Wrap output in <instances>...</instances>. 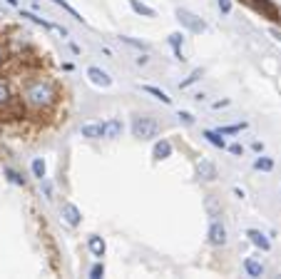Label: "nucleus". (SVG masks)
Masks as SVG:
<instances>
[{"label": "nucleus", "mask_w": 281, "mask_h": 279, "mask_svg": "<svg viewBox=\"0 0 281 279\" xmlns=\"http://www.w3.org/2000/svg\"><path fill=\"white\" fill-rule=\"evenodd\" d=\"M177 117H179V123L187 125V127H192V125H194V115H192V112H184V110H182Z\"/></svg>", "instance_id": "a878e982"}, {"label": "nucleus", "mask_w": 281, "mask_h": 279, "mask_svg": "<svg viewBox=\"0 0 281 279\" xmlns=\"http://www.w3.org/2000/svg\"><path fill=\"white\" fill-rule=\"evenodd\" d=\"M13 100H15V93H13L10 80H8V77H0V110L10 107V105H13Z\"/></svg>", "instance_id": "423d86ee"}, {"label": "nucleus", "mask_w": 281, "mask_h": 279, "mask_svg": "<svg viewBox=\"0 0 281 279\" xmlns=\"http://www.w3.org/2000/svg\"><path fill=\"white\" fill-rule=\"evenodd\" d=\"M53 3H55V5H60L62 10H67V13H70V15H72L77 23H85V18L77 13V10H75V8H72V5H70V3H65V0H53Z\"/></svg>", "instance_id": "aec40b11"}, {"label": "nucleus", "mask_w": 281, "mask_h": 279, "mask_svg": "<svg viewBox=\"0 0 281 279\" xmlns=\"http://www.w3.org/2000/svg\"><path fill=\"white\" fill-rule=\"evenodd\" d=\"M87 249L92 252V257H97V259H102L105 257V240L102 237H97V234H92L90 240H87Z\"/></svg>", "instance_id": "ddd939ff"}, {"label": "nucleus", "mask_w": 281, "mask_h": 279, "mask_svg": "<svg viewBox=\"0 0 281 279\" xmlns=\"http://www.w3.org/2000/svg\"><path fill=\"white\" fill-rule=\"evenodd\" d=\"M177 20H179L189 32H204L207 30V23H204L199 15H194L192 10H187V8H179V10H177Z\"/></svg>", "instance_id": "20e7f679"}, {"label": "nucleus", "mask_w": 281, "mask_h": 279, "mask_svg": "<svg viewBox=\"0 0 281 279\" xmlns=\"http://www.w3.org/2000/svg\"><path fill=\"white\" fill-rule=\"evenodd\" d=\"M8 5H18V0H8Z\"/></svg>", "instance_id": "473e14b6"}, {"label": "nucleus", "mask_w": 281, "mask_h": 279, "mask_svg": "<svg viewBox=\"0 0 281 279\" xmlns=\"http://www.w3.org/2000/svg\"><path fill=\"white\" fill-rule=\"evenodd\" d=\"M234 194H236L239 200H244V189H239V187H234Z\"/></svg>", "instance_id": "7c9ffc66"}, {"label": "nucleus", "mask_w": 281, "mask_h": 279, "mask_svg": "<svg viewBox=\"0 0 281 279\" xmlns=\"http://www.w3.org/2000/svg\"><path fill=\"white\" fill-rule=\"evenodd\" d=\"M182 40H184L182 32H172V35H169V45L174 48V55H177L179 60H184V55H182Z\"/></svg>", "instance_id": "a211bd4d"}, {"label": "nucleus", "mask_w": 281, "mask_h": 279, "mask_svg": "<svg viewBox=\"0 0 281 279\" xmlns=\"http://www.w3.org/2000/svg\"><path fill=\"white\" fill-rule=\"evenodd\" d=\"M204 137H207V142L214 145L217 150H226V140L219 130H204Z\"/></svg>", "instance_id": "4468645a"}, {"label": "nucleus", "mask_w": 281, "mask_h": 279, "mask_svg": "<svg viewBox=\"0 0 281 279\" xmlns=\"http://www.w3.org/2000/svg\"><path fill=\"white\" fill-rule=\"evenodd\" d=\"M244 272H247L249 277H264V264L249 257V259H244Z\"/></svg>", "instance_id": "2eb2a0df"}, {"label": "nucleus", "mask_w": 281, "mask_h": 279, "mask_svg": "<svg viewBox=\"0 0 281 279\" xmlns=\"http://www.w3.org/2000/svg\"><path fill=\"white\" fill-rule=\"evenodd\" d=\"M102 277H105V264L97 262V264L90 269V279H102Z\"/></svg>", "instance_id": "393cba45"}, {"label": "nucleus", "mask_w": 281, "mask_h": 279, "mask_svg": "<svg viewBox=\"0 0 281 279\" xmlns=\"http://www.w3.org/2000/svg\"><path fill=\"white\" fill-rule=\"evenodd\" d=\"M62 219H65L70 227H77V224L83 222V212H80L72 202H65V205H62Z\"/></svg>", "instance_id": "0eeeda50"}, {"label": "nucleus", "mask_w": 281, "mask_h": 279, "mask_svg": "<svg viewBox=\"0 0 281 279\" xmlns=\"http://www.w3.org/2000/svg\"><path fill=\"white\" fill-rule=\"evenodd\" d=\"M247 237H249V242H252L254 247H259L261 252H269V249H271L269 237H266V234H261L259 229H247Z\"/></svg>", "instance_id": "9d476101"}, {"label": "nucleus", "mask_w": 281, "mask_h": 279, "mask_svg": "<svg viewBox=\"0 0 281 279\" xmlns=\"http://www.w3.org/2000/svg\"><path fill=\"white\" fill-rule=\"evenodd\" d=\"M226 150H229L231 155H242V152H244V147H242L239 142H234V145H226Z\"/></svg>", "instance_id": "c756f323"}, {"label": "nucleus", "mask_w": 281, "mask_h": 279, "mask_svg": "<svg viewBox=\"0 0 281 279\" xmlns=\"http://www.w3.org/2000/svg\"><path fill=\"white\" fill-rule=\"evenodd\" d=\"M5 175H8V180H10L13 185H20V187L25 185V177H23L20 172H15L13 167H5Z\"/></svg>", "instance_id": "5701e85b"}, {"label": "nucleus", "mask_w": 281, "mask_h": 279, "mask_svg": "<svg viewBox=\"0 0 281 279\" xmlns=\"http://www.w3.org/2000/svg\"><path fill=\"white\" fill-rule=\"evenodd\" d=\"M197 172H199V177H202L204 182H214V180L219 177V172H217V165H214V162H209V160H202V162H199Z\"/></svg>", "instance_id": "6e6552de"}, {"label": "nucleus", "mask_w": 281, "mask_h": 279, "mask_svg": "<svg viewBox=\"0 0 281 279\" xmlns=\"http://www.w3.org/2000/svg\"><path fill=\"white\" fill-rule=\"evenodd\" d=\"M142 90L147 95H152L154 100H159V102H165V105H172V97H169L165 90H159V88H154V85H142Z\"/></svg>", "instance_id": "dca6fc26"}, {"label": "nucleus", "mask_w": 281, "mask_h": 279, "mask_svg": "<svg viewBox=\"0 0 281 279\" xmlns=\"http://www.w3.org/2000/svg\"><path fill=\"white\" fill-rule=\"evenodd\" d=\"M130 8L137 13V15H144V18H154L157 13H154V8H149V5H144L140 0H130Z\"/></svg>", "instance_id": "f3484780"}, {"label": "nucleus", "mask_w": 281, "mask_h": 279, "mask_svg": "<svg viewBox=\"0 0 281 279\" xmlns=\"http://www.w3.org/2000/svg\"><path fill=\"white\" fill-rule=\"evenodd\" d=\"M217 5H219V10H222L224 15L231 13V0H217Z\"/></svg>", "instance_id": "cd10ccee"}, {"label": "nucleus", "mask_w": 281, "mask_h": 279, "mask_svg": "<svg viewBox=\"0 0 281 279\" xmlns=\"http://www.w3.org/2000/svg\"><path fill=\"white\" fill-rule=\"evenodd\" d=\"M172 152H174L172 142H169V140H159V142L154 145V150H152V157L159 162V160H167V157H172Z\"/></svg>", "instance_id": "f8f14e48"}, {"label": "nucleus", "mask_w": 281, "mask_h": 279, "mask_svg": "<svg viewBox=\"0 0 281 279\" xmlns=\"http://www.w3.org/2000/svg\"><path fill=\"white\" fill-rule=\"evenodd\" d=\"M159 130H162L159 120H154V117H149V115H140V117L132 120V135H135L137 140H152V137L159 135Z\"/></svg>", "instance_id": "f03ea898"}, {"label": "nucleus", "mask_w": 281, "mask_h": 279, "mask_svg": "<svg viewBox=\"0 0 281 279\" xmlns=\"http://www.w3.org/2000/svg\"><path fill=\"white\" fill-rule=\"evenodd\" d=\"M247 127V123H242V125H226V127H219V132L222 135H236V132H242Z\"/></svg>", "instance_id": "b1692460"}, {"label": "nucleus", "mask_w": 281, "mask_h": 279, "mask_svg": "<svg viewBox=\"0 0 281 279\" xmlns=\"http://www.w3.org/2000/svg\"><path fill=\"white\" fill-rule=\"evenodd\" d=\"M3 60H5V53H3V48H0V65H3Z\"/></svg>", "instance_id": "2f4dec72"}, {"label": "nucleus", "mask_w": 281, "mask_h": 279, "mask_svg": "<svg viewBox=\"0 0 281 279\" xmlns=\"http://www.w3.org/2000/svg\"><path fill=\"white\" fill-rule=\"evenodd\" d=\"M30 167H32V175H35L37 180H43V177H45V162H43V157H35Z\"/></svg>", "instance_id": "412c9836"}, {"label": "nucleus", "mask_w": 281, "mask_h": 279, "mask_svg": "<svg viewBox=\"0 0 281 279\" xmlns=\"http://www.w3.org/2000/svg\"><path fill=\"white\" fill-rule=\"evenodd\" d=\"M254 167L261 170V172H271V170H274V160H271V157H256Z\"/></svg>", "instance_id": "6ab92c4d"}, {"label": "nucleus", "mask_w": 281, "mask_h": 279, "mask_svg": "<svg viewBox=\"0 0 281 279\" xmlns=\"http://www.w3.org/2000/svg\"><path fill=\"white\" fill-rule=\"evenodd\" d=\"M119 40H122V43H127L130 48H137V50H147V45H142V43H137V40H132V37H125V35H122Z\"/></svg>", "instance_id": "bb28decb"}, {"label": "nucleus", "mask_w": 281, "mask_h": 279, "mask_svg": "<svg viewBox=\"0 0 281 279\" xmlns=\"http://www.w3.org/2000/svg\"><path fill=\"white\" fill-rule=\"evenodd\" d=\"M87 77H90V83L95 85V88H110L112 85V77L102 70V67H87Z\"/></svg>", "instance_id": "39448f33"}, {"label": "nucleus", "mask_w": 281, "mask_h": 279, "mask_svg": "<svg viewBox=\"0 0 281 279\" xmlns=\"http://www.w3.org/2000/svg\"><path fill=\"white\" fill-rule=\"evenodd\" d=\"M122 132H125V125L119 117H112V120H107L105 123V137L107 140H117V137H122Z\"/></svg>", "instance_id": "9b49d317"}, {"label": "nucleus", "mask_w": 281, "mask_h": 279, "mask_svg": "<svg viewBox=\"0 0 281 279\" xmlns=\"http://www.w3.org/2000/svg\"><path fill=\"white\" fill-rule=\"evenodd\" d=\"M20 97H23V102L28 105L30 110H35V112H48V110H53L57 105L60 90H57V85L50 77H45V75H32V77H28V80L23 83Z\"/></svg>", "instance_id": "f257e3e1"}, {"label": "nucleus", "mask_w": 281, "mask_h": 279, "mask_svg": "<svg viewBox=\"0 0 281 279\" xmlns=\"http://www.w3.org/2000/svg\"><path fill=\"white\" fill-rule=\"evenodd\" d=\"M40 187H43V189H45V197H48V200H53V187H50V182H48V180H45V177H43V180H40Z\"/></svg>", "instance_id": "c85d7f7f"}, {"label": "nucleus", "mask_w": 281, "mask_h": 279, "mask_svg": "<svg viewBox=\"0 0 281 279\" xmlns=\"http://www.w3.org/2000/svg\"><path fill=\"white\" fill-rule=\"evenodd\" d=\"M207 237H209V245H212V247H224L226 245V227H224V222L219 219V215H212Z\"/></svg>", "instance_id": "7ed1b4c3"}, {"label": "nucleus", "mask_w": 281, "mask_h": 279, "mask_svg": "<svg viewBox=\"0 0 281 279\" xmlns=\"http://www.w3.org/2000/svg\"><path fill=\"white\" fill-rule=\"evenodd\" d=\"M80 135L87 140H102L105 137V123H95V125H83Z\"/></svg>", "instance_id": "1a4fd4ad"}, {"label": "nucleus", "mask_w": 281, "mask_h": 279, "mask_svg": "<svg viewBox=\"0 0 281 279\" xmlns=\"http://www.w3.org/2000/svg\"><path fill=\"white\" fill-rule=\"evenodd\" d=\"M202 75H204V70H202V67H197V70H192V72H189V77L179 83V88L184 90V88H189V85H194V83H197V80H199V77H202Z\"/></svg>", "instance_id": "4be33fe9"}]
</instances>
